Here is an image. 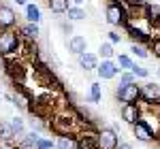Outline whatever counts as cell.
Returning <instances> with one entry per match:
<instances>
[{
  "label": "cell",
  "instance_id": "31",
  "mask_svg": "<svg viewBox=\"0 0 160 149\" xmlns=\"http://www.w3.org/2000/svg\"><path fill=\"white\" fill-rule=\"evenodd\" d=\"M149 51H154V55L160 58V36L152 38V43H149Z\"/></svg>",
  "mask_w": 160,
  "mask_h": 149
},
{
  "label": "cell",
  "instance_id": "11",
  "mask_svg": "<svg viewBox=\"0 0 160 149\" xmlns=\"http://www.w3.org/2000/svg\"><path fill=\"white\" fill-rule=\"evenodd\" d=\"M124 30L128 32V36H130V41H132V43H141V45H149V43H152V36H149V30H143V28H137V26H132L130 22H126V26H124Z\"/></svg>",
  "mask_w": 160,
  "mask_h": 149
},
{
  "label": "cell",
  "instance_id": "29",
  "mask_svg": "<svg viewBox=\"0 0 160 149\" xmlns=\"http://www.w3.org/2000/svg\"><path fill=\"white\" fill-rule=\"evenodd\" d=\"M118 77H120V85H130V83H137V77L130 73V70H122Z\"/></svg>",
  "mask_w": 160,
  "mask_h": 149
},
{
  "label": "cell",
  "instance_id": "27",
  "mask_svg": "<svg viewBox=\"0 0 160 149\" xmlns=\"http://www.w3.org/2000/svg\"><path fill=\"white\" fill-rule=\"evenodd\" d=\"M34 149H56V141H51L47 137H38L34 143Z\"/></svg>",
  "mask_w": 160,
  "mask_h": 149
},
{
  "label": "cell",
  "instance_id": "32",
  "mask_svg": "<svg viewBox=\"0 0 160 149\" xmlns=\"http://www.w3.org/2000/svg\"><path fill=\"white\" fill-rule=\"evenodd\" d=\"M60 30L64 34H73V22H60Z\"/></svg>",
  "mask_w": 160,
  "mask_h": 149
},
{
  "label": "cell",
  "instance_id": "23",
  "mask_svg": "<svg viewBox=\"0 0 160 149\" xmlns=\"http://www.w3.org/2000/svg\"><path fill=\"white\" fill-rule=\"evenodd\" d=\"M13 141H15V137H13V130L9 126V122H0V143L13 145Z\"/></svg>",
  "mask_w": 160,
  "mask_h": 149
},
{
  "label": "cell",
  "instance_id": "15",
  "mask_svg": "<svg viewBox=\"0 0 160 149\" xmlns=\"http://www.w3.org/2000/svg\"><path fill=\"white\" fill-rule=\"evenodd\" d=\"M77 60H79V68H83L86 73L96 70V66H98V62H100V58L96 53H92V51H83L81 55H77Z\"/></svg>",
  "mask_w": 160,
  "mask_h": 149
},
{
  "label": "cell",
  "instance_id": "10",
  "mask_svg": "<svg viewBox=\"0 0 160 149\" xmlns=\"http://www.w3.org/2000/svg\"><path fill=\"white\" fill-rule=\"evenodd\" d=\"M17 26V13L9 4H0V32L2 30H13Z\"/></svg>",
  "mask_w": 160,
  "mask_h": 149
},
{
  "label": "cell",
  "instance_id": "42",
  "mask_svg": "<svg viewBox=\"0 0 160 149\" xmlns=\"http://www.w3.org/2000/svg\"><path fill=\"white\" fill-rule=\"evenodd\" d=\"M28 2H34V0H28Z\"/></svg>",
  "mask_w": 160,
  "mask_h": 149
},
{
  "label": "cell",
  "instance_id": "9",
  "mask_svg": "<svg viewBox=\"0 0 160 149\" xmlns=\"http://www.w3.org/2000/svg\"><path fill=\"white\" fill-rule=\"evenodd\" d=\"M120 73L122 70H120V66H118L115 60H100L98 66H96V74H98V79H102V81H111V79H115Z\"/></svg>",
  "mask_w": 160,
  "mask_h": 149
},
{
  "label": "cell",
  "instance_id": "40",
  "mask_svg": "<svg viewBox=\"0 0 160 149\" xmlns=\"http://www.w3.org/2000/svg\"><path fill=\"white\" fill-rule=\"evenodd\" d=\"M156 74H158V79H160V68H158V73H156Z\"/></svg>",
  "mask_w": 160,
  "mask_h": 149
},
{
  "label": "cell",
  "instance_id": "13",
  "mask_svg": "<svg viewBox=\"0 0 160 149\" xmlns=\"http://www.w3.org/2000/svg\"><path fill=\"white\" fill-rule=\"evenodd\" d=\"M17 32H19V36L24 43H37L38 36H41V28L38 24H30V22H26L17 28Z\"/></svg>",
  "mask_w": 160,
  "mask_h": 149
},
{
  "label": "cell",
  "instance_id": "28",
  "mask_svg": "<svg viewBox=\"0 0 160 149\" xmlns=\"http://www.w3.org/2000/svg\"><path fill=\"white\" fill-rule=\"evenodd\" d=\"M130 73L135 74L137 79H148L149 77V68H145V66H139V64H132V66H130Z\"/></svg>",
  "mask_w": 160,
  "mask_h": 149
},
{
  "label": "cell",
  "instance_id": "41",
  "mask_svg": "<svg viewBox=\"0 0 160 149\" xmlns=\"http://www.w3.org/2000/svg\"><path fill=\"white\" fill-rule=\"evenodd\" d=\"M158 147H160V137H158Z\"/></svg>",
  "mask_w": 160,
  "mask_h": 149
},
{
  "label": "cell",
  "instance_id": "7",
  "mask_svg": "<svg viewBox=\"0 0 160 149\" xmlns=\"http://www.w3.org/2000/svg\"><path fill=\"white\" fill-rule=\"evenodd\" d=\"M141 104L145 107H154V104H160V85L158 83H143L141 85Z\"/></svg>",
  "mask_w": 160,
  "mask_h": 149
},
{
  "label": "cell",
  "instance_id": "6",
  "mask_svg": "<svg viewBox=\"0 0 160 149\" xmlns=\"http://www.w3.org/2000/svg\"><path fill=\"white\" fill-rule=\"evenodd\" d=\"M120 145V134L113 126L98 128V149H118Z\"/></svg>",
  "mask_w": 160,
  "mask_h": 149
},
{
  "label": "cell",
  "instance_id": "1",
  "mask_svg": "<svg viewBox=\"0 0 160 149\" xmlns=\"http://www.w3.org/2000/svg\"><path fill=\"white\" fill-rule=\"evenodd\" d=\"M47 128L56 137H66V134H77L81 130V124L77 122V117L71 115V113H58V115L51 117Z\"/></svg>",
  "mask_w": 160,
  "mask_h": 149
},
{
  "label": "cell",
  "instance_id": "3",
  "mask_svg": "<svg viewBox=\"0 0 160 149\" xmlns=\"http://www.w3.org/2000/svg\"><path fill=\"white\" fill-rule=\"evenodd\" d=\"M24 41L19 36V32L13 28V30H2L0 32V55L2 58H13L17 55V51H22Z\"/></svg>",
  "mask_w": 160,
  "mask_h": 149
},
{
  "label": "cell",
  "instance_id": "22",
  "mask_svg": "<svg viewBox=\"0 0 160 149\" xmlns=\"http://www.w3.org/2000/svg\"><path fill=\"white\" fill-rule=\"evenodd\" d=\"M145 19L149 22V26H160V4H152V2H148Z\"/></svg>",
  "mask_w": 160,
  "mask_h": 149
},
{
  "label": "cell",
  "instance_id": "43",
  "mask_svg": "<svg viewBox=\"0 0 160 149\" xmlns=\"http://www.w3.org/2000/svg\"><path fill=\"white\" fill-rule=\"evenodd\" d=\"M158 113H160V107H158Z\"/></svg>",
  "mask_w": 160,
  "mask_h": 149
},
{
  "label": "cell",
  "instance_id": "17",
  "mask_svg": "<svg viewBox=\"0 0 160 149\" xmlns=\"http://www.w3.org/2000/svg\"><path fill=\"white\" fill-rule=\"evenodd\" d=\"M9 126H11V130H13L15 141H19V138L26 134V122H24V117H19V115L11 117V119H9Z\"/></svg>",
  "mask_w": 160,
  "mask_h": 149
},
{
  "label": "cell",
  "instance_id": "20",
  "mask_svg": "<svg viewBox=\"0 0 160 149\" xmlns=\"http://www.w3.org/2000/svg\"><path fill=\"white\" fill-rule=\"evenodd\" d=\"M66 17H68V22H83L88 17V11L83 9V7H77V4H71L68 7V11L64 13Z\"/></svg>",
  "mask_w": 160,
  "mask_h": 149
},
{
  "label": "cell",
  "instance_id": "18",
  "mask_svg": "<svg viewBox=\"0 0 160 149\" xmlns=\"http://www.w3.org/2000/svg\"><path fill=\"white\" fill-rule=\"evenodd\" d=\"M88 102H92V104H98L102 102V85H100L98 81H94V83H90V89H88Z\"/></svg>",
  "mask_w": 160,
  "mask_h": 149
},
{
  "label": "cell",
  "instance_id": "12",
  "mask_svg": "<svg viewBox=\"0 0 160 149\" xmlns=\"http://www.w3.org/2000/svg\"><path fill=\"white\" fill-rule=\"evenodd\" d=\"M132 137L139 141V143H152V141H156L154 137V132L149 130V126L143 122V119H139L132 124Z\"/></svg>",
  "mask_w": 160,
  "mask_h": 149
},
{
  "label": "cell",
  "instance_id": "4",
  "mask_svg": "<svg viewBox=\"0 0 160 149\" xmlns=\"http://www.w3.org/2000/svg\"><path fill=\"white\" fill-rule=\"evenodd\" d=\"M77 149H98V128H81L75 134Z\"/></svg>",
  "mask_w": 160,
  "mask_h": 149
},
{
  "label": "cell",
  "instance_id": "19",
  "mask_svg": "<svg viewBox=\"0 0 160 149\" xmlns=\"http://www.w3.org/2000/svg\"><path fill=\"white\" fill-rule=\"evenodd\" d=\"M71 7V0H47V9L53 15H64Z\"/></svg>",
  "mask_w": 160,
  "mask_h": 149
},
{
  "label": "cell",
  "instance_id": "36",
  "mask_svg": "<svg viewBox=\"0 0 160 149\" xmlns=\"http://www.w3.org/2000/svg\"><path fill=\"white\" fill-rule=\"evenodd\" d=\"M71 2H73V4H77V7H81V2H83V0H71Z\"/></svg>",
  "mask_w": 160,
  "mask_h": 149
},
{
  "label": "cell",
  "instance_id": "21",
  "mask_svg": "<svg viewBox=\"0 0 160 149\" xmlns=\"http://www.w3.org/2000/svg\"><path fill=\"white\" fill-rule=\"evenodd\" d=\"M98 55L100 60H115V45H111L109 41H105V43H100L98 45Z\"/></svg>",
  "mask_w": 160,
  "mask_h": 149
},
{
  "label": "cell",
  "instance_id": "34",
  "mask_svg": "<svg viewBox=\"0 0 160 149\" xmlns=\"http://www.w3.org/2000/svg\"><path fill=\"white\" fill-rule=\"evenodd\" d=\"M13 2H15L17 7H26V4H28V0H13Z\"/></svg>",
  "mask_w": 160,
  "mask_h": 149
},
{
  "label": "cell",
  "instance_id": "30",
  "mask_svg": "<svg viewBox=\"0 0 160 149\" xmlns=\"http://www.w3.org/2000/svg\"><path fill=\"white\" fill-rule=\"evenodd\" d=\"M107 38H109L111 45H120V43H122V34H120L118 30H109V32H107Z\"/></svg>",
  "mask_w": 160,
  "mask_h": 149
},
{
  "label": "cell",
  "instance_id": "39",
  "mask_svg": "<svg viewBox=\"0 0 160 149\" xmlns=\"http://www.w3.org/2000/svg\"><path fill=\"white\" fill-rule=\"evenodd\" d=\"M2 96H4V94H2V87H0V98H2Z\"/></svg>",
  "mask_w": 160,
  "mask_h": 149
},
{
  "label": "cell",
  "instance_id": "24",
  "mask_svg": "<svg viewBox=\"0 0 160 149\" xmlns=\"http://www.w3.org/2000/svg\"><path fill=\"white\" fill-rule=\"evenodd\" d=\"M56 149H77V143H75V134L58 137V141H56Z\"/></svg>",
  "mask_w": 160,
  "mask_h": 149
},
{
  "label": "cell",
  "instance_id": "5",
  "mask_svg": "<svg viewBox=\"0 0 160 149\" xmlns=\"http://www.w3.org/2000/svg\"><path fill=\"white\" fill-rule=\"evenodd\" d=\"M115 98L118 102H141V85L139 83H130V85H118L115 89Z\"/></svg>",
  "mask_w": 160,
  "mask_h": 149
},
{
  "label": "cell",
  "instance_id": "2",
  "mask_svg": "<svg viewBox=\"0 0 160 149\" xmlns=\"http://www.w3.org/2000/svg\"><path fill=\"white\" fill-rule=\"evenodd\" d=\"M105 19L107 24L113 26V28H120V26H126V22L130 19L128 17V7L124 4L122 0H109L107 7H105Z\"/></svg>",
  "mask_w": 160,
  "mask_h": 149
},
{
  "label": "cell",
  "instance_id": "37",
  "mask_svg": "<svg viewBox=\"0 0 160 149\" xmlns=\"http://www.w3.org/2000/svg\"><path fill=\"white\" fill-rule=\"evenodd\" d=\"M0 149H7V145H4V143H0Z\"/></svg>",
  "mask_w": 160,
  "mask_h": 149
},
{
  "label": "cell",
  "instance_id": "26",
  "mask_svg": "<svg viewBox=\"0 0 160 149\" xmlns=\"http://www.w3.org/2000/svg\"><path fill=\"white\" fill-rule=\"evenodd\" d=\"M130 53L137 55V58H143V60L149 58V49L145 45H141V43H132V45H130Z\"/></svg>",
  "mask_w": 160,
  "mask_h": 149
},
{
  "label": "cell",
  "instance_id": "38",
  "mask_svg": "<svg viewBox=\"0 0 160 149\" xmlns=\"http://www.w3.org/2000/svg\"><path fill=\"white\" fill-rule=\"evenodd\" d=\"M17 149H34V147H17Z\"/></svg>",
  "mask_w": 160,
  "mask_h": 149
},
{
  "label": "cell",
  "instance_id": "8",
  "mask_svg": "<svg viewBox=\"0 0 160 149\" xmlns=\"http://www.w3.org/2000/svg\"><path fill=\"white\" fill-rule=\"evenodd\" d=\"M120 117H122L126 124L132 126L135 122H139V119L143 117V104H141V102H126V104H122Z\"/></svg>",
  "mask_w": 160,
  "mask_h": 149
},
{
  "label": "cell",
  "instance_id": "33",
  "mask_svg": "<svg viewBox=\"0 0 160 149\" xmlns=\"http://www.w3.org/2000/svg\"><path fill=\"white\" fill-rule=\"evenodd\" d=\"M118 149H135V147H132V143H120Z\"/></svg>",
  "mask_w": 160,
  "mask_h": 149
},
{
  "label": "cell",
  "instance_id": "25",
  "mask_svg": "<svg viewBox=\"0 0 160 149\" xmlns=\"http://www.w3.org/2000/svg\"><path fill=\"white\" fill-rule=\"evenodd\" d=\"M115 62L120 66V70H130V66L135 64V60H132L128 53H118V55H115Z\"/></svg>",
  "mask_w": 160,
  "mask_h": 149
},
{
  "label": "cell",
  "instance_id": "16",
  "mask_svg": "<svg viewBox=\"0 0 160 149\" xmlns=\"http://www.w3.org/2000/svg\"><path fill=\"white\" fill-rule=\"evenodd\" d=\"M24 17H26V22H30V24H41V19H43L41 7L34 4V2H28L24 7Z\"/></svg>",
  "mask_w": 160,
  "mask_h": 149
},
{
  "label": "cell",
  "instance_id": "35",
  "mask_svg": "<svg viewBox=\"0 0 160 149\" xmlns=\"http://www.w3.org/2000/svg\"><path fill=\"white\" fill-rule=\"evenodd\" d=\"M4 64H7V60H4V58L0 55V70H4Z\"/></svg>",
  "mask_w": 160,
  "mask_h": 149
},
{
  "label": "cell",
  "instance_id": "14",
  "mask_svg": "<svg viewBox=\"0 0 160 149\" xmlns=\"http://www.w3.org/2000/svg\"><path fill=\"white\" fill-rule=\"evenodd\" d=\"M66 47L73 55H81L83 51H88V38L83 34H73V36L66 41Z\"/></svg>",
  "mask_w": 160,
  "mask_h": 149
},
{
  "label": "cell",
  "instance_id": "44",
  "mask_svg": "<svg viewBox=\"0 0 160 149\" xmlns=\"http://www.w3.org/2000/svg\"><path fill=\"white\" fill-rule=\"evenodd\" d=\"M0 4H2V0H0Z\"/></svg>",
  "mask_w": 160,
  "mask_h": 149
}]
</instances>
